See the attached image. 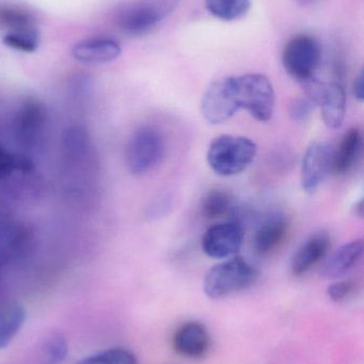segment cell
Segmentation results:
<instances>
[{
	"instance_id": "1",
	"label": "cell",
	"mask_w": 364,
	"mask_h": 364,
	"mask_svg": "<svg viewBox=\"0 0 364 364\" xmlns=\"http://www.w3.org/2000/svg\"><path fill=\"white\" fill-rule=\"evenodd\" d=\"M256 153L258 146L251 139L224 134L212 141L207 149V161L219 176H235L252 164Z\"/></svg>"
},
{
	"instance_id": "2",
	"label": "cell",
	"mask_w": 364,
	"mask_h": 364,
	"mask_svg": "<svg viewBox=\"0 0 364 364\" xmlns=\"http://www.w3.org/2000/svg\"><path fill=\"white\" fill-rule=\"evenodd\" d=\"M258 278L256 267L236 255L224 259L207 271L203 282V290L209 299H224L250 288Z\"/></svg>"
},
{
	"instance_id": "3",
	"label": "cell",
	"mask_w": 364,
	"mask_h": 364,
	"mask_svg": "<svg viewBox=\"0 0 364 364\" xmlns=\"http://www.w3.org/2000/svg\"><path fill=\"white\" fill-rule=\"evenodd\" d=\"M180 0H134L117 16L118 27L130 36H141L172 14Z\"/></svg>"
},
{
	"instance_id": "4",
	"label": "cell",
	"mask_w": 364,
	"mask_h": 364,
	"mask_svg": "<svg viewBox=\"0 0 364 364\" xmlns=\"http://www.w3.org/2000/svg\"><path fill=\"white\" fill-rule=\"evenodd\" d=\"M235 82L239 108L258 122L271 121L276 105L271 80L262 74H246L235 77Z\"/></svg>"
},
{
	"instance_id": "5",
	"label": "cell",
	"mask_w": 364,
	"mask_h": 364,
	"mask_svg": "<svg viewBox=\"0 0 364 364\" xmlns=\"http://www.w3.org/2000/svg\"><path fill=\"white\" fill-rule=\"evenodd\" d=\"M322 55L318 41L313 36L301 34L286 43L282 53V64L286 73L303 85L316 78Z\"/></svg>"
},
{
	"instance_id": "6",
	"label": "cell",
	"mask_w": 364,
	"mask_h": 364,
	"mask_svg": "<svg viewBox=\"0 0 364 364\" xmlns=\"http://www.w3.org/2000/svg\"><path fill=\"white\" fill-rule=\"evenodd\" d=\"M162 134L152 126L138 128L130 136L126 149V164L134 175L147 174L155 168L164 155Z\"/></svg>"
},
{
	"instance_id": "7",
	"label": "cell",
	"mask_w": 364,
	"mask_h": 364,
	"mask_svg": "<svg viewBox=\"0 0 364 364\" xmlns=\"http://www.w3.org/2000/svg\"><path fill=\"white\" fill-rule=\"evenodd\" d=\"M239 108L235 77H224L209 85L201 100V113L207 123L220 125L232 119Z\"/></svg>"
},
{
	"instance_id": "8",
	"label": "cell",
	"mask_w": 364,
	"mask_h": 364,
	"mask_svg": "<svg viewBox=\"0 0 364 364\" xmlns=\"http://www.w3.org/2000/svg\"><path fill=\"white\" fill-rule=\"evenodd\" d=\"M306 95L320 108L325 125L338 129L343 125L346 114V94L339 82H323L313 78L303 83Z\"/></svg>"
},
{
	"instance_id": "9",
	"label": "cell",
	"mask_w": 364,
	"mask_h": 364,
	"mask_svg": "<svg viewBox=\"0 0 364 364\" xmlns=\"http://www.w3.org/2000/svg\"><path fill=\"white\" fill-rule=\"evenodd\" d=\"M244 241L243 227L235 220L209 227L202 237V250L209 258L229 259L236 256Z\"/></svg>"
},
{
	"instance_id": "10",
	"label": "cell",
	"mask_w": 364,
	"mask_h": 364,
	"mask_svg": "<svg viewBox=\"0 0 364 364\" xmlns=\"http://www.w3.org/2000/svg\"><path fill=\"white\" fill-rule=\"evenodd\" d=\"M333 149L326 142H314L308 147L301 162V186L314 194L333 171Z\"/></svg>"
},
{
	"instance_id": "11",
	"label": "cell",
	"mask_w": 364,
	"mask_h": 364,
	"mask_svg": "<svg viewBox=\"0 0 364 364\" xmlns=\"http://www.w3.org/2000/svg\"><path fill=\"white\" fill-rule=\"evenodd\" d=\"M46 119L44 105L36 98H28L15 114L13 122L15 138L24 146H36L42 139Z\"/></svg>"
},
{
	"instance_id": "12",
	"label": "cell",
	"mask_w": 364,
	"mask_h": 364,
	"mask_svg": "<svg viewBox=\"0 0 364 364\" xmlns=\"http://www.w3.org/2000/svg\"><path fill=\"white\" fill-rule=\"evenodd\" d=\"M331 248V237L326 231H318L310 235L297 248L292 258V272L295 276L308 273L312 267L323 262Z\"/></svg>"
},
{
	"instance_id": "13",
	"label": "cell",
	"mask_w": 364,
	"mask_h": 364,
	"mask_svg": "<svg viewBox=\"0 0 364 364\" xmlns=\"http://www.w3.org/2000/svg\"><path fill=\"white\" fill-rule=\"evenodd\" d=\"M172 343L177 354L197 359L205 356L209 352L211 338L204 325L199 322H188L175 331Z\"/></svg>"
},
{
	"instance_id": "14",
	"label": "cell",
	"mask_w": 364,
	"mask_h": 364,
	"mask_svg": "<svg viewBox=\"0 0 364 364\" xmlns=\"http://www.w3.org/2000/svg\"><path fill=\"white\" fill-rule=\"evenodd\" d=\"M364 244L361 239L344 244L325 258L320 274L327 279H338L352 271L363 258Z\"/></svg>"
},
{
	"instance_id": "15",
	"label": "cell",
	"mask_w": 364,
	"mask_h": 364,
	"mask_svg": "<svg viewBox=\"0 0 364 364\" xmlns=\"http://www.w3.org/2000/svg\"><path fill=\"white\" fill-rule=\"evenodd\" d=\"M290 224L282 214H271L256 229L254 247L261 256H267L277 250L286 241Z\"/></svg>"
},
{
	"instance_id": "16",
	"label": "cell",
	"mask_w": 364,
	"mask_h": 364,
	"mask_svg": "<svg viewBox=\"0 0 364 364\" xmlns=\"http://www.w3.org/2000/svg\"><path fill=\"white\" fill-rule=\"evenodd\" d=\"M122 48L117 41L108 38H92L80 41L73 48V57L85 64H104L115 61Z\"/></svg>"
},
{
	"instance_id": "17",
	"label": "cell",
	"mask_w": 364,
	"mask_h": 364,
	"mask_svg": "<svg viewBox=\"0 0 364 364\" xmlns=\"http://www.w3.org/2000/svg\"><path fill=\"white\" fill-rule=\"evenodd\" d=\"M363 149V134L357 127L344 134L339 146L333 151V171L337 175H345L354 168Z\"/></svg>"
},
{
	"instance_id": "18",
	"label": "cell",
	"mask_w": 364,
	"mask_h": 364,
	"mask_svg": "<svg viewBox=\"0 0 364 364\" xmlns=\"http://www.w3.org/2000/svg\"><path fill=\"white\" fill-rule=\"evenodd\" d=\"M26 311L17 303L0 305V350L6 348L23 328Z\"/></svg>"
},
{
	"instance_id": "19",
	"label": "cell",
	"mask_w": 364,
	"mask_h": 364,
	"mask_svg": "<svg viewBox=\"0 0 364 364\" xmlns=\"http://www.w3.org/2000/svg\"><path fill=\"white\" fill-rule=\"evenodd\" d=\"M200 208L201 213L207 220H219L233 209L232 195L222 188H214L203 196Z\"/></svg>"
},
{
	"instance_id": "20",
	"label": "cell",
	"mask_w": 364,
	"mask_h": 364,
	"mask_svg": "<svg viewBox=\"0 0 364 364\" xmlns=\"http://www.w3.org/2000/svg\"><path fill=\"white\" fill-rule=\"evenodd\" d=\"M205 6L216 18L232 21L249 12L251 0H205Z\"/></svg>"
},
{
	"instance_id": "21",
	"label": "cell",
	"mask_w": 364,
	"mask_h": 364,
	"mask_svg": "<svg viewBox=\"0 0 364 364\" xmlns=\"http://www.w3.org/2000/svg\"><path fill=\"white\" fill-rule=\"evenodd\" d=\"M0 26L9 31H23L36 28V19L29 11L11 4L0 6Z\"/></svg>"
},
{
	"instance_id": "22",
	"label": "cell",
	"mask_w": 364,
	"mask_h": 364,
	"mask_svg": "<svg viewBox=\"0 0 364 364\" xmlns=\"http://www.w3.org/2000/svg\"><path fill=\"white\" fill-rule=\"evenodd\" d=\"M2 43L14 50L34 53L40 45V33L38 28L23 31H9L2 38Z\"/></svg>"
},
{
	"instance_id": "23",
	"label": "cell",
	"mask_w": 364,
	"mask_h": 364,
	"mask_svg": "<svg viewBox=\"0 0 364 364\" xmlns=\"http://www.w3.org/2000/svg\"><path fill=\"white\" fill-rule=\"evenodd\" d=\"M68 346L62 333H51L45 339L42 348V359L44 364H60L68 356Z\"/></svg>"
},
{
	"instance_id": "24",
	"label": "cell",
	"mask_w": 364,
	"mask_h": 364,
	"mask_svg": "<svg viewBox=\"0 0 364 364\" xmlns=\"http://www.w3.org/2000/svg\"><path fill=\"white\" fill-rule=\"evenodd\" d=\"M77 364H138V360L130 350L115 348L91 355Z\"/></svg>"
},
{
	"instance_id": "25",
	"label": "cell",
	"mask_w": 364,
	"mask_h": 364,
	"mask_svg": "<svg viewBox=\"0 0 364 364\" xmlns=\"http://www.w3.org/2000/svg\"><path fill=\"white\" fill-rule=\"evenodd\" d=\"M31 168L32 164L29 159L0 146V179L14 172H29Z\"/></svg>"
},
{
	"instance_id": "26",
	"label": "cell",
	"mask_w": 364,
	"mask_h": 364,
	"mask_svg": "<svg viewBox=\"0 0 364 364\" xmlns=\"http://www.w3.org/2000/svg\"><path fill=\"white\" fill-rule=\"evenodd\" d=\"M316 106L307 95L296 98L290 106V115L295 122H305L316 110Z\"/></svg>"
},
{
	"instance_id": "27",
	"label": "cell",
	"mask_w": 364,
	"mask_h": 364,
	"mask_svg": "<svg viewBox=\"0 0 364 364\" xmlns=\"http://www.w3.org/2000/svg\"><path fill=\"white\" fill-rule=\"evenodd\" d=\"M355 290V282L350 280L333 282L327 288V295L335 303L345 301Z\"/></svg>"
},
{
	"instance_id": "28",
	"label": "cell",
	"mask_w": 364,
	"mask_h": 364,
	"mask_svg": "<svg viewBox=\"0 0 364 364\" xmlns=\"http://www.w3.org/2000/svg\"><path fill=\"white\" fill-rule=\"evenodd\" d=\"M353 93H354L355 98L359 102H363L364 100V76L363 72L361 70L358 76L355 79L353 83Z\"/></svg>"
},
{
	"instance_id": "29",
	"label": "cell",
	"mask_w": 364,
	"mask_h": 364,
	"mask_svg": "<svg viewBox=\"0 0 364 364\" xmlns=\"http://www.w3.org/2000/svg\"><path fill=\"white\" fill-rule=\"evenodd\" d=\"M355 213L356 215L363 218V201L360 200L358 203H356V208H355Z\"/></svg>"
}]
</instances>
